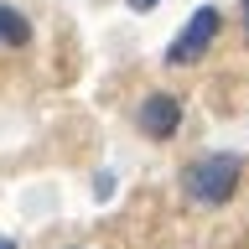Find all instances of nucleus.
<instances>
[{
  "mask_svg": "<svg viewBox=\"0 0 249 249\" xmlns=\"http://www.w3.org/2000/svg\"><path fill=\"white\" fill-rule=\"evenodd\" d=\"M239 166H244V161H239V156H229V151L197 156V161L182 171L187 197H192V202H208V208L229 202V197H233V187H239Z\"/></svg>",
  "mask_w": 249,
  "mask_h": 249,
  "instance_id": "1",
  "label": "nucleus"
},
{
  "mask_svg": "<svg viewBox=\"0 0 249 249\" xmlns=\"http://www.w3.org/2000/svg\"><path fill=\"white\" fill-rule=\"evenodd\" d=\"M218 26H223L218 5H197V11H192V21L177 31V42L166 47V62H171V68H187V62H197L202 52H208V42L218 36Z\"/></svg>",
  "mask_w": 249,
  "mask_h": 249,
  "instance_id": "2",
  "label": "nucleus"
},
{
  "mask_svg": "<svg viewBox=\"0 0 249 249\" xmlns=\"http://www.w3.org/2000/svg\"><path fill=\"white\" fill-rule=\"evenodd\" d=\"M135 124L151 140H171L177 124H182V99H177V93H151V99L135 109Z\"/></svg>",
  "mask_w": 249,
  "mask_h": 249,
  "instance_id": "3",
  "label": "nucleus"
},
{
  "mask_svg": "<svg viewBox=\"0 0 249 249\" xmlns=\"http://www.w3.org/2000/svg\"><path fill=\"white\" fill-rule=\"evenodd\" d=\"M0 42L5 47H26L31 42V21L16 5H5V0H0Z\"/></svg>",
  "mask_w": 249,
  "mask_h": 249,
  "instance_id": "4",
  "label": "nucleus"
},
{
  "mask_svg": "<svg viewBox=\"0 0 249 249\" xmlns=\"http://www.w3.org/2000/svg\"><path fill=\"white\" fill-rule=\"evenodd\" d=\"M93 192H99V197H109V192H114V177H109V171H99V182H93Z\"/></svg>",
  "mask_w": 249,
  "mask_h": 249,
  "instance_id": "5",
  "label": "nucleus"
},
{
  "mask_svg": "<svg viewBox=\"0 0 249 249\" xmlns=\"http://www.w3.org/2000/svg\"><path fill=\"white\" fill-rule=\"evenodd\" d=\"M124 5H130V11H156L161 0H124Z\"/></svg>",
  "mask_w": 249,
  "mask_h": 249,
  "instance_id": "6",
  "label": "nucleus"
},
{
  "mask_svg": "<svg viewBox=\"0 0 249 249\" xmlns=\"http://www.w3.org/2000/svg\"><path fill=\"white\" fill-rule=\"evenodd\" d=\"M0 249H16V244H11V239H0Z\"/></svg>",
  "mask_w": 249,
  "mask_h": 249,
  "instance_id": "7",
  "label": "nucleus"
},
{
  "mask_svg": "<svg viewBox=\"0 0 249 249\" xmlns=\"http://www.w3.org/2000/svg\"><path fill=\"white\" fill-rule=\"evenodd\" d=\"M244 26H249V0H244Z\"/></svg>",
  "mask_w": 249,
  "mask_h": 249,
  "instance_id": "8",
  "label": "nucleus"
}]
</instances>
